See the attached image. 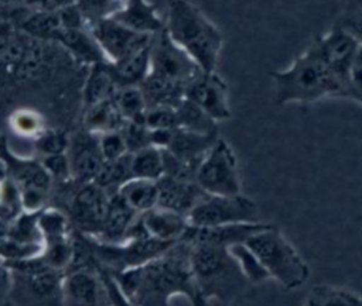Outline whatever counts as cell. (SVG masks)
Wrapping results in <instances>:
<instances>
[{"instance_id":"cell-49","label":"cell","mask_w":362,"mask_h":306,"mask_svg":"<svg viewBox=\"0 0 362 306\" xmlns=\"http://www.w3.org/2000/svg\"><path fill=\"white\" fill-rule=\"evenodd\" d=\"M10 228H11V223L0 217V245L10 238Z\"/></svg>"},{"instance_id":"cell-2","label":"cell","mask_w":362,"mask_h":306,"mask_svg":"<svg viewBox=\"0 0 362 306\" xmlns=\"http://www.w3.org/2000/svg\"><path fill=\"white\" fill-rule=\"evenodd\" d=\"M168 34L204 72H214L222 49V35L206 18L184 1L171 7Z\"/></svg>"},{"instance_id":"cell-11","label":"cell","mask_w":362,"mask_h":306,"mask_svg":"<svg viewBox=\"0 0 362 306\" xmlns=\"http://www.w3.org/2000/svg\"><path fill=\"white\" fill-rule=\"evenodd\" d=\"M267 227L266 223H236L223 224L215 227H191L188 226L184 233L185 241L188 244H208L222 248H229L235 244L246 243L253 234Z\"/></svg>"},{"instance_id":"cell-43","label":"cell","mask_w":362,"mask_h":306,"mask_svg":"<svg viewBox=\"0 0 362 306\" xmlns=\"http://www.w3.org/2000/svg\"><path fill=\"white\" fill-rule=\"evenodd\" d=\"M66 145H68V141L64 133L61 131H42L37 138V148L45 157L64 154V149L66 148Z\"/></svg>"},{"instance_id":"cell-44","label":"cell","mask_w":362,"mask_h":306,"mask_svg":"<svg viewBox=\"0 0 362 306\" xmlns=\"http://www.w3.org/2000/svg\"><path fill=\"white\" fill-rule=\"evenodd\" d=\"M348 99L362 104V47H359L348 73Z\"/></svg>"},{"instance_id":"cell-47","label":"cell","mask_w":362,"mask_h":306,"mask_svg":"<svg viewBox=\"0 0 362 306\" xmlns=\"http://www.w3.org/2000/svg\"><path fill=\"white\" fill-rule=\"evenodd\" d=\"M42 166L51 176L57 178H66L72 173L69 158L65 154H55L47 155L42 161Z\"/></svg>"},{"instance_id":"cell-36","label":"cell","mask_w":362,"mask_h":306,"mask_svg":"<svg viewBox=\"0 0 362 306\" xmlns=\"http://www.w3.org/2000/svg\"><path fill=\"white\" fill-rule=\"evenodd\" d=\"M38 226H40L42 238L47 243L66 238L68 223H66L65 216L62 213H59L58 210L49 209V210L40 213L38 214Z\"/></svg>"},{"instance_id":"cell-1","label":"cell","mask_w":362,"mask_h":306,"mask_svg":"<svg viewBox=\"0 0 362 306\" xmlns=\"http://www.w3.org/2000/svg\"><path fill=\"white\" fill-rule=\"evenodd\" d=\"M277 106H308L327 97L348 99L345 83L307 47L291 63L280 71L270 72Z\"/></svg>"},{"instance_id":"cell-9","label":"cell","mask_w":362,"mask_h":306,"mask_svg":"<svg viewBox=\"0 0 362 306\" xmlns=\"http://www.w3.org/2000/svg\"><path fill=\"white\" fill-rule=\"evenodd\" d=\"M93 37L100 49L116 63L151 44L148 34L137 32L113 20L98 23L93 28Z\"/></svg>"},{"instance_id":"cell-14","label":"cell","mask_w":362,"mask_h":306,"mask_svg":"<svg viewBox=\"0 0 362 306\" xmlns=\"http://www.w3.org/2000/svg\"><path fill=\"white\" fill-rule=\"evenodd\" d=\"M68 158L72 175L82 182H93L105 161L100 152L99 140L93 138L90 134H78L72 140L71 157Z\"/></svg>"},{"instance_id":"cell-29","label":"cell","mask_w":362,"mask_h":306,"mask_svg":"<svg viewBox=\"0 0 362 306\" xmlns=\"http://www.w3.org/2000/svg\"><path fill=\"white\" fill-rule=\"evenodd\" d=\"M129 179H132V154L130 152L113 161L105 159L99 172L93 179V183H96L103 189L113 185L120 188Z\"/></svg>"},{"instance_id":"cell-28","label":"cell","mask_w":362,"mask_h":306,"mask_svg":"<svg viewBox=\"0 0 362 306\" xmlns=\"http://www.w3.org/2000/svg\"><path fill=\"white\" fill-rule=\"evenodd\" d=\"M55 37L76 56L92 61L95 63L102 61V49L98 42L90 39L78 28H62L57 32Z\"/></svg>"},{"instance_id":"cell-21","label":"cell","mask_w":362,"mask_h":306,"mask_svg":"<svg viewBox=\"0 0 362 306\" xmlns=\"http://www.w3.org/2000/svg\"><path fill=\"white\" fill-rule=\"evenodd\" d=\"M124 117L119 111L113 99L100 102L98 104L89 106L85 116V124L90 133H109L117 131L123 127Z\"/></svg>"},{"instance_id":"cell-48","label":"cell","mask_w":362,"mask_h":306,"mask_svg":"<svg viewBox=\"0 0 362 306\" xmlns=\"http://www.w3.org/2000/svg\"><path fill=\"white\" fill-rule=\"evenodd\" d=\"M174 135V130L168 128H158V130H150L148 138H150V145L157 147L160 149H167L171 140Z\"/></svg>"},{"instance_id":"cell-34","label":"cell","mask_w":362,"mask_h":306,"mask_svg":"<svg viewBox=\"0 0 362 306\" xmlns=\"http://www.w3.org/2000/svg\"><path fill=\"white\" fill-rule=\"evenodd\" d=\"M23 210L20 189L16 182L3 180L0 183V217L13 223Z\"/></svg>"},{"instance_id":"cell-39","label":"cell","mask_w":362,"mask_h":306,"mask_svg":"<svg viewBox=\"0 0 362 306\" xmlns=\"http://www.w3.org/2000/svg\"><path fill=\"white\" fill-rule=\"evenodd\" d=\"M144 123L148 130H158V128L175 130L178 128L177 111L174 107H168V106L148 107L144 116Z\"/></svg>"},{"instance_id":"cell-32","label":"cell","mask_w":362,"mask_h":306,"mask_svg":"<svg viewBox=\"0 0 362 306\" xmlns=\"http://www.w3.org/2000/svg\"><path fill=\"white\" fill-rule=\"evenodd\" d=\"M40 213L20 214L10 228V238L20 243H42V234L38 226Z\"/></svg>"},{"instance_id":"cell-37","label":"cell","mask_w":362,"mask_h":306,"mask_svg":"<svg viewBox=\"0 0 362 306\" xmlns=\"http://www.w3.org/2000/svg\"><path fill=\"white\" fill-rule=\"evenodd\" d=\"M41 251H44L42 243H20L8 238L0 245V257L10 262L35 258L38 254H41Z\"/></svg>"},{"instance_id":"cell-26","label":"cell","mask_w":362,"mask_h":306,"mask_svg":"<svg viewBox=\"0 0 362 306\" xmlns=\"http://www.w3.org/2000/svg\"><path fill=\"white\" fill-rule=\"evenodd\" d=\"M163 175V149L150 145L132 154V178L158 180Z\"/></svg>"},{"instance_id":"cell-5","label":"cell","mask_w":362,"mask_h":306,"mask_svg":"<svg viewBox=\"0 0 362 306\" xmlns=\"http://www.w3.org/2000/svg\"><path fill=\"white\" fill-rule=\"evenodd\" d=\"M191 227H215L236 223H257L256 202L239 195H205L187 216Z\"/></svg>"},{"instance_id":"cell-22","label":"cell","mask_w":362,"mask_h":306,"mask_svg":"<svg viewBox=\"0 0 362 306\" xmlns=\"http://www.w3.org/2000/svg\"><path fill=\"white\" fill-rule=\"evenodd\" d=\"M116 83L117 80L113 69H109L100 62L95 63L85 86V99L88 104L93 106L100 102L113 99Z\"/></svg>"},{"instance_id":"cell-35","label":"cell","mask_w":362,"mask_h":306,"mask_svg":"<svg viewBox=\"0 0 362 306\" xmlns=\"http://www.w3.org/2000/svg\"><path fill=\"white\" fill-rule=\"evenodd\" d=\"M51 175L42 165L28 164L18 169L16 175V183L20 190L23 189H38L48 192Z\"/></svg>"},{"instance_id":"cell-40","label":"cell","mask_w":362,"mask_h":306,"mask_svg":"<svg viewBox=\"0 0 362 306\" xmlns=\"http://www.w3.org/2000/svg\"><path fill=\"white\" fill-rule=\"evenodd\" d=\"M150 130L147 128L144 121H127L123 137L127 145V151L130 154L137 152L146 147H150L148 138Z\"/></svg>"},{"instance_id":"cell-18","label":"cell","mask_w":362,"mask_h":306,"mask_svg":"<svg viewBox=\"0 0 362 306\" xmlns=\"http://www.w3.org/2000/svg\"><path fill=\"white\" fill-rule=\"evenodd\" d=\"M136 214L137 212L119 193L110 196L107 213L100 230L102 238L109 243H117L126 238L127 230L136 220Z\"/></svg>"},{"instance_id":"cell-24","label":"cell","mask_w":362,"mask_h":306,"mask_svg":"<svg viewBox=\"0 0 362 306\" xmlns=\"http://www.w3.org/2000/svg\"><path fill=\"white\" fill-rule=\"evenodd\" d=\"M305 306H362V296L344 288L321 283L308 292Z\"/></svg>"},{"instance_id":"cell-25","label":"cell","mask_w":362,"mask_h":306,"mask_svg":"<svg viewBox=\"0 0 362 306\" xmlns=\"http://www.w3.org/2000/svg\"><path fill=\"white\" fill-rule=\"evenodd\" d=\"M175 111L178 128L199 134H216V121L187 97H184V100L175 107Z\"/></svg>"},{"instance_id":"cell-16","label":"cell","mask_w":362,"mask_h":306,"mask_svg":"<svg viewBox=\"0 0 362 306\" xmlns=\"http://www.w3.org/2000/svg\"><path fill=\"white\" fill-rule=\"evenodd\" d=\"M216 138V134H199L184 128H175L167 151L181 161L199 165Z\"/></svg>"},{"instance_id":"cell-45","label":"cell","mask_w":362,"mask_h":306,"mask_svg":"<svg viewBox=\"0 0 362 306\" xmlns=\"http://www.w3.org/2000/svg\"><path fill=\"white\" fill-rule=\"evenodd\" d=\"M24 28L30 34H34L38 37H49V35L55 37L57 32L61 30L59 20L52 16H35L25 23Z\"/></svg>"},{"instance_id":"cell-17","label":"cell","mask_w":362,"mask_h":306,"mask_svg":"<svg viewBox=\"0 0 362 306\" xmlns=\"http://www.w3.org/2000/svg\"><path fill=\"white\" fill-rule=\"evenodd\" d=\"M147 107H177L185 97V85L157 76L151 72L140 83Z\"/></svg>"},{"instance_id":"cell-8","label":"cell","mask_w":362,"mask_h":306,"mask_svg":"<svg viewBox=\"0 0 362 306\" xmlns=\"http://www.w3.org/2000/svg\"><path fill=\"white\" fill-rule=\"evenodd\" d=\"M189 264L192 274L201 281L225 282L226 279H245L228 248L192 244L189 250Z\"/></svg>"},{"instance_id":"cell-46","label":"cell","mask_w":362,"mask_h":306,"mask_svg":"<svg viewBox=\"0 0 362 306\" xmlns=\"http://www.w3.org/2000/svg\"><path fill=\"white\" fill-rule=\"evenodd\" d=\"M335 25L349 32L362 47V10H349L339 18V21Z\"/></svg>"},{"instance_id":"cell-38","label":"cell","mask_w":362,"mask_h":306,"mask_svg":"<svg viewBox=\"0 0 362 306\" xmlns=\"http://www.w3.org/2000/svg\"><path fill=\"white\" fill-rule=\"evenodd\" d=\"M72 257H74V250L71 244L66 241V238L48 241L47 247L42 251V259L45 261V264L57 271L71 264Z\"/></svg>"},{"instance_id":"cell-7","label":"cell","mask_w":362,"mask_h":306,"mask_svg":"<svg viewBox=\"0 0 362 306\" xmlns=\"http://www.w3.org/2000/svg\"><path fill=\"white\" fill-rule=\"evenodd\" d=\"M308 47L345 83L348 89V73L361 47L358 41L345 30L334 25L327 34L315 38Z\"/></svg>"},{"instance_id":"cell-31","label":"cell","mask_w":362,"mask_h":306,"mask_svg":"<svg viewBox=\"0 0 362 306\" xmlns=\"http://www.w3.org/2000/svg\"><path fill=\"white\" fill-rule=\"evenodd\" d=\"M119 23L124 24L126 27L137 31L148 34L160 28L158 20L151 14L148 8L143 6L140 0H134L133 4L123 13L117 14Z\"/></svg>"},{"instance_id":"cell-12","label":"cell","mask_w":362,"mask_h":306,"mask_svg":"<svg viewBox=\"0 0 362 306\" xmlns=\"http://www.w3.org/2000/svg\"><path fill=\"white\" fill-rule=\"evenodd\" d=\"M158 186V203L157 206L177 212L182 216L197 206V203L208 193H205L195 180H182L175 179L167 175H163L157 180Z\"/></svg>"},{"instance_id":"cell-3","label":"cell","mask_w":362,"mask_h":306,"mask_svg":"<svg viewBox=\"0 0 362 306\" xmlns=\"http://www.w3.org/2000/svg\"><path fill=\"white\" fill-rule=\"evenodd\" d=\"M246 244L259 257L270 279L286 289H297L310 278V265L297 248L274 226L267 224L253 234Z\"/></svg>"},{"instance_id":"cell-15","label":"cell","mask_w":362,"mask_h":306,"mask_svg":"<svg viewBox=\"0 0 362 306\" xmlns=\"http://www.w3.org/2000/svg\"><path fill=\"white\" fill-rule=\"evenodd\" d=\"M140 217L147 234L151 238L164 243L173 244L175 240L182 238L188 228L185 216L160 206L141 213Z\"/></svg>"},{"instance_id":"cell-13","label":"cell","mask_w":362,"mask_h":306,"mask_svg":"<svg viewBox=\"0 0 362 306\" xmlns=\"http://www.w3.org/2000/svg\"><path fill=\"white\" fill-rule=\"evenodd\" d=\"M110 196L96 183L85 185L75 196L72 203V213L75 220L85 228L98 230L100 233Z\"/></svg>"},{"instance_id":"cell-20","label":"cell","mask_w":362,"mask_h":306,"mask_svg":"<svg viewBox=\"0 0 362 306\" xmlns=\"http://www.w3.org/2000/svg\"><path fill=\"white\" fill-rule=\"evenodd\" d=\"M64 290L74 306H98L99 283L89 272H74L66 276Z\"/></svg>"},{"instance_id":"cell-30","label":"cell","mask_w":362,"mask_h":306,"mask_svg":"<svg viewBox=\"0 0 362 306\" xmlns=\"http://www.w3.org/2000/svg\"><path fill=\"white\" fill-rule=\"evenodd\" d=\"M119 111L127 121H144L147 104L140 89L126 86L120 89L113 97Z\"/></svg>"},{"instance_id":"cell-33","label":"cell","mask_w":362,"mask_h":306,"mask_svg":"<svg viewBox=\"0 0 362 306\" xmlns=\"http://www.w3.org/2000/svg\"><path fill=\"white\" fill-rule=\"evenodd\" d=\"M28 275V283L30 289L34 295L40 298L51 296L59 286V275L58 271L48 267L47 264H42L35 271L27 274Z\"/></svg>"},{"instance_id":"cell-42","label":"cell","mask_w":362,"mask_h":306,"mask_svg":"<svg viewBox=\"0 0 362 306\" xmlns=\"http://www.w3.org/2000/svg\"><path fill=\"white\" fill-rule=\"evenodd\" d=\"M99 147H100V152L106 161L117 159L129 152L124 137L119 131L103 133L102 137L99 138Z\"/></svg>"},{"instance_id":"cell-10","label":"cell","mask_w":362,"mask_h":306,"mask_svg":"<svg viewBox=\"0 0 362 306\" xmlns=\"http://www.w3.org/2000/svg\"><path fill=\"white\" fill-rule=\"evenodd\" d=\"M185 97L198 104L215 121L230 117L226 83L215 72H201L187 85Z\"/></svg>"},{"instance_id":"cell-27","label":"cell","mask_w":362,"mask_h":306,"mask_svg":"<svg viewBox=\"0 0 362 306\" xmlns=\"http://www.w3.org/2000/svg\"><path fill=\"white\" fill-rule=\"evenodd\" d=\"M230 257L236 262L239 271L245 276L249 283H262L270 279L266 268L260 262L259 257L252 251V248L246 243L235 244L228 248Z\"/></svg>"},{"instance_id":"cell-4","label":"cell","mask_w":362,"mask_h":306,"mask_svg":"<svg viewBox=\"0 0 362 306\" xmlns=\"http://www.w3.org/2000/svg\"><path fill=\"white\" fill-rule=\"evenodd\" d=\"M195 182L208 195H239L242 180L236 155L222 138H216L198 165Z\"/></svg>"},{"instance_id":"cell-41","label":"cell","mask_w":362,"mask_h":306,"mask_svg":"<svg viewBox=\"0 0 362 306\" xmlns=\"http://www.w3.org/2000/svg\"><path fill=\"white\" fill-rule=\"evenodd\" d=\"M11 126L13 130L16 133H18L20 135H40L42 123H41V117L30 110H20L16 111L11 117Z\"/></svg>"},{"instance_id":"cell-19","label":"cell","mask_w":362,"mask_h":306,"mask_svg":"<svg viewBox=\"0 0 362 306\" xmlns=\"http://www.w3.org/2000/svg\"><path fill=\"white\" fill-rule=\"evenodd\" d=\"M117 193L137 213H144L147 210H151L158 203L157 180L132 178L119 188Z\"/></svg>"},{"instance_id":"cell-6","label":"cell","mask_w":362,"mask_h":306,"mask_svg":"<svg viewBox=\"0 0 362 306\" xmlns=\"http://www.w3.org/2000/svg\"><path fill=\"white\" fill-rule=\"evenodd\" d=\"M150 72L182 83L187 87V85L204 71L180 45L173 41L168 32H163L150 45Z\"/></svg>"},{"instance_id":"cell-23","label":"cell","mask_w":362,"mask_h":306,"mask_svg":"<svg viewBox=\"0 0 362 306\" xmlns=\"http://www.w3.org/2000/svg\"><path fill=\"white\" fill-rule=\"evenodd\" d=\"M150 45L116 63L113 72L117 83L120 82L124 86H133L144 80L150 72Z\"/></svg>"}]
</instances>
